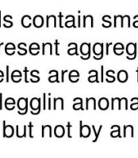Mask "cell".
I'll return each instance as SVG.
<instances>
[{
  "label": "cell",
  "mask_w": 138,
  "mask_h": 158,
  "mask_svg": "<svg viewBox=\"0 0 138 158\" xmlns=\"http://www.w3.org/2000/svg\"><path fill=\"white\" fill-rule=\"evenodd\" d=\"M50 101H51V99L49 98V109H50Z\"/></svg>",
  "instance_id": "11"
},
{
  "label": "cell",
  "mask_w": 138,
  "mask_h": 158,
  "mask_svg": "<svg viewBox=\"0 0 138 158\" xmlns=\"http://www.w3.org/2000/svg\"><path fill=\"white\" fill-rule=\"evenodd\" d=\"M0 26H1V11H0Z\"/></svg>",
  "instance_id": "13"
},
{
  "label": "cell",
  "mask_w": 138,
  "mask_h": 158,
  "mask_svg": "<svg viewBox=\"0 0 138 158\" xmlns=\"http://www.w3.org/2000/svg\"><path fill=\"white\" fill-rule=\"evenodd\" d=\"M2 94H0V110H2Z\"/></svg>",
  "instance_id": "5"
},
{
  "label": "cell",
  "mask_w": 138,
  "mask_h": 158,
  "mask_svg": "<svg viewBox=\"0 0 138 158\" xmlns=\"http://www.w3.org/2000/svg\"><path fill=\"white\" fill-rule=\"evenodd\" d=\"M58 45H59L58 40H56V42H55V46H56V55H59V53H58Z\"/></svg>",
  "instance_id": "6"
},
{
  "label": "cell",
  "mask_w": 138,
  "mask_h": 158,
  "mask_svg": "<svg viewBox=\"0 0 138 158\" xmlns=\"http://www.w3.org/2000/svg\"><path fill=\"white\" fill-rule=\"evenodd\" d=\"M118 79L121 82H126L128 79V74L127 72L125 71V70H121L118 72Z\"/></svg>",
  "instance_id": "1"
},
{
  "label": "cell",
  "mask_w": 138,
  "mask_h": 158,
  "mask_svg": "<svg viewBox=\"0 0 138 158\" xmlns=\"http://www.w3.org/2000/svg\"><path fill=\"white\" fill-rule=\"evenodd\" d=\"M110 44H112V43H109V44H106V55L109 54V46Z\"/></svg>",
  "instance_id": "7"
},
{
  "label": "cell",
  "mask_w": 138,
  "mask_h": 158,
  "mask_svg": "<svg viewBox=\"0 0 138 158\" xmlns=\"http://www.w3.org/2000/svg\"><path fill=\"white\" fill-rule=\"evenodd\" d=\"M101 69H102V70H101V77H102V80L101 81H103V67L102 66V67H101Z\"/></svg>",
  "instance_id": "9"
},
{
  "label": "cell",
  "mask_w": 138,
  "mask_h": 158,
  "mask_svg": "<svg viewBox=\"0 0 138 158\" xmlns=\"http://www.w3.org/2000/svg\"><path fill=\"white\" fill-rule=\"evenodd\" d=\"M24 73H25V81L27 83L28 82V79H27V73H28V69H27V67H25Z\"/></svg>",
  "instance_id": "3"
},
{
  "label": "cell",
  "mask_w": 138,
  "mask_h": 158,
  "mask_svg": "<svg viewBox=\"0 0 138 158\" xmlns=\"http://www.w3.org/2000/svg\"><path fill=\"white\" fill-rule=\"evenodd\" d=\"M79 26L80 27V16H79Z\"/></svg>",
  "instance_id": "12"
},
{
  "label": "cell",
  "mask_w": 138,
  "mask_h": 158,
  "mask_svg": "<svg viewBox=\"0 0 138 158\" xmlns=\"http://www.w3.org/2000/svg\"><path fill=\"white\" fill-rule=\"evenodd\" d=\"M2 44H4L3 42H2V43H0V47H1V45H2Z\"/></svg>",
  "instance_id": "14"
},
{
  "label": "cell",
  "mask_w": 138,
  "mask_h": 158,
  "mask_svg": "<svg viewBox=\"0 0 138 158\" xmlns=\"http://www.w3.org/2000/svg\"><path fill=\"white\" fill-rule=\"evenodd\" d=\"M68 72V70H62V76H61V81L62 82H64V75H65V73Z\"/></svg>",
  "instance_id": "8"
},
{
  "label": "cell",
  "mask_w": 138,
  "mask_h": 158,
  "mask_svg": "<svg viewBox=\"0 0 138 158\" xmlns=\"http://www.w3.org/2000/svg\"><path fill=\"white\" fill-rule=\"evenodd\" d=\"M9 66H7V81H9Z\"/></svg>",
  "instance_id": "4"
},
{
  "label": "cell",
  "mask_w": 138,
  "mask_h": 158,
  "mask_svg": "<svg viewBox=\"0 0 138 158\" xmlns=\"http://www.w3.org/2000/svg\"><path fill=\"white\" fill-rule=\"evenodd\" d=\"M136 72H137V82H138V68L137 70H136Z\"/></svg>",
  "instance_id": "15"
},
{
  "label": "cell",
  "mask_w": 138,
  "mask_h": 158,
  "mask_svg": "<svg viewBox=\"0 0 138 158\" xmlns=\"http://www.w3.org/2000/svg\"><path fill=\"white\" fill-rule=\"evenodd\" d=\"M45 95H46V94H43V98H44V105H43V108L44 109H45Z\"/></svg>",
  "instance_id": "10"
},
{
  "label": "cell",
  "mask_w": 138,
  "mask_h": 158,
  "mask_svg": "<svg viewBox=\"0 0 138 158\" xmlns=\"http://www.w3.org/2000/svg\"><path fill=\"white\" fill-rule=\"evenodd\" d=\"M14 135V129H13L12 126L9 125V126L7 127L5 131V133L3 134V136L7 137H12Z\"/></svg>",
  "instance_id": "2"
}]
</instances>
